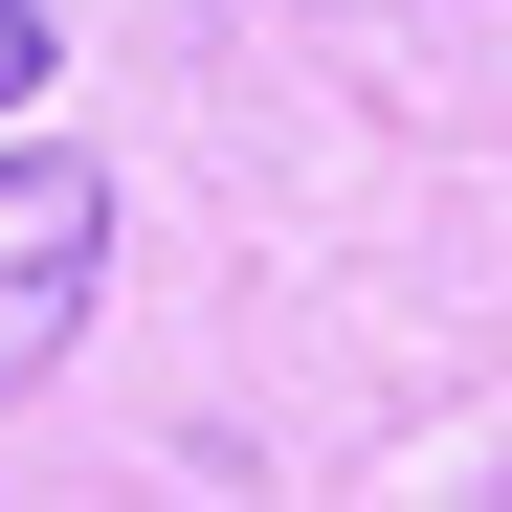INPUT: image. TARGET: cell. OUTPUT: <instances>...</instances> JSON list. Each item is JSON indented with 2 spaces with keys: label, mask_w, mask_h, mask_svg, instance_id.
<instances>
[{
  "label": "cell",
  "mask_w": 512,
  "mask_h": 512,
  "mask_svg": "<svg viewBox=\"0 0 512 512\" xmlns=\"http://www.w3.org/2000/svg\"><path fill=\"white\" fill-rule=\"evenodd\" d=\"M90 290H112V179L45 134V156H0V401L90 334Z\"/></svg>",
  "instance_id": "6da1fadb"
},
{
  "label": "cell",
  "mask_w": 512,
  "mask_h": 512,
  "mask_svg": "<svg viewBox=\"0 0 512 512\" xmlns=\"http://www.w3.org/2000/svg\"><path fill=\"white\" fill-rule=\"evenodd\" d=\"M45 90V0H0V112H23Z\"/></svg>",
  "instance_id": "7a4b0ae2"
}]
</instances>
